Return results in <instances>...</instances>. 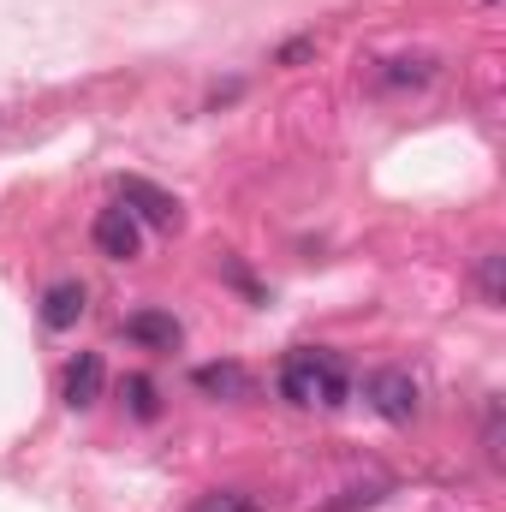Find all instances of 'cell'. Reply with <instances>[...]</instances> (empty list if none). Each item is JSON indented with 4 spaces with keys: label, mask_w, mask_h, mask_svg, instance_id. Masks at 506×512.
I'll list each match as a JSON object with an SVG mask.
<instances>
[{
    "label": "cell",
    "mask_w": 506,
    "mask_h": 512,
    "mask_svg": "<svg viewBox=\"0 0 506 512\" xmlns=\"http://www.w3.org/2000/svg\"><path fill=\"white\" fill-rule=\"evenodd\" d=\"M280 393L298 405V411H340L346 393H352V370L340 352L328 346H292L280 358Z\"/></svg>",
    "instance_id": "1"
},
{
    "label": "cell",
    "mask_w": 506,
    "mask_h": 512,
    "mask_svg": "<svg viewBox=\"0 0 506 512\" xmlns=\"http://www.w3.org/2000/svg\"><path fill=\"white\" fill-rule=\"evenodd\" d=\"M364 399L376 405V417H387V423H417V411H423V387L411 382L405 370H370L364 376Z\"/></svg>",
    "instance_id": "2"
},
{
    "label": "cell",
    "mask_w": 506,
    "mask_h": 512,
    "mask_svg": "<svg viewBox=\"0 0 506 512\" xmlns=\"http://www.w3.org/2000/svg\"><path fill=\"white\" fill-rule=\"evenodd\" d=\"M90 239H96V251L108 256V262H131V256L143 251V227H137V215H131L126 203L102 209L96 227H90Z\"/></svg>",
    "instance_id": "3"
},
{
    "label": "cell",
    "mask_w": 506,
    "mask_h": 512,
    "mask_svg": "<svg viewBox=\"0 0 506 512\" xmlns=\"http://www.w3.org/2000/svg\"><path fill=\"white\" fill-rule=\"evenodd\" d=\"M120 203H126L137 221H149V227H179V203L161 191V185H149V179H120Z\"/></svg>",
    "instance_id": "4"
},
{
    "label": "cell",
    "mask_w": 506,
    "mask_h": 512,
    "mask_svg": "<svg viewBox=\"0 0 506 512\" xmlns=\"http://www.w3.org/2000/svg\"><path fill=\"white\" fill-rule=\"evenodd\" d=\"M84 310H90L84 280H54V286L42 292V328H54V334L78 328V322H84Z\"/></svg>",
    "instance_id": "5"
},
{
    "label": "cell",
    "mask_w": 506,
    "mask_h": 512,
    "mask_svg": "<svg viewBox=\"0 0 506 512\" xmlns=\"http://www.w3.org/2000/svg\"><path fill=\"white\" fill-rule=\"evenodd\" d=\"M102 382H108L102 358H96V352H78V358L66 364V376H60V399H66L72 411H90V405L102 399Z\"/></svg>",
    "instance_id": "6"
},
{
    "label": "cell",
    "mask_w": 506,
    "mask_h": 512,
    "mask_svg": "<svg viewBox=\"0 0 506 512\" xmlns=\"http://www.w3.org/2000/svg\"><path fill=\"white\" fill-rule=\"evenodd\" d=\"M126 340L143 346V352H173L185 340V328H179L173 310H137V316H126Z\"/></svg>",
    "instance_id": "7"
},
{
    "label": "cell",
    "mask_w": 506,
    "mask_h": 512,
    "mask_svg": "<svg viewBox=\"0 0 506 512\" xmlns=\"http://www.w3.org/2000/svg\"><path fill=\"white\" fill-rule=\"evenodd\" d=\"M191 387L197 393H209V399H251V370L245 364H233V358H221V364H197L191 370Z\"/></svg>",
    "instance_id": "8"
},
{
    "label": "cell",
    "mask_w": 506,
    "mask_h": 512,
    "mask_svg": "<svg viewBox=\"0 0 506 512\" xmlns=\"http://www.w3.org/2000/svg\"><path fill=\"white\" fill-rule=\"evenodd\" d=\"M381 78V90H405V84H429L435 78V60L429 54H417V60H387L376 72Z\"/></svg>",
    "instance_id": "9"
},
{
    "label": "cell",
    "mask_w": 506,
    "mask_h": 512,
    "mask_svg": "<svg viewBox=\"0 0 506 512\" xmlns=\"http://www.w3.org/2000/svg\"><path fill=\"white\" fill-rule=\"evenodd\" d=\"M191 512H262V501L245 495V489H209V495L191 501Z\"/></svg>",
    "instance_id": "10"
},
{
    "label": "cell",
    "mask_w": 506,
    "mask_h": 512,
    "mask_svg": "<svg viewBox=\"0 0 506 512\" xmlns=\"http://www.w3.org/2000/svg\"><path fill=\"white\" fill-rule=\"evenodd\" d=\"M501 251H483V262H477V286H483V298L489 304H506V286H501Z\"/></svg>",
    "instance_id": "11"
},
{
    "label": "cell",
    "mask_w": 506,
    "mask_h": 512,
    "mask_svg": "<svg viewBox=\"0 0 506 512\" xmlns=\"http://www.w3.org/2000/svg\"><path fill=\"white\" fill-rule=\"evenodd\" d=\"M126 405H131V417H143V423H149V417L161 411V399H155V382H149V376H131V382H126Z\"/></svg>",
    "instance_id": "12"
},
{
    "label": "cell",
    "mask_w": 506,
    "mask_h": 512,
    "mask_svg": "<svg viewBox=\"0 0 506 512\" xmlns=\"http://www.w3.org/2000/svg\"><path fill=\"white\" fill-rule=\"evenodd\" d=\"M310 48H316V42H310V36H298V42H286V48H280V66H298V60H304V54H310Z\"/></svg>",
    "instance_id": "13"
},
{
    "label": "cell",
    "mask_w": 506,
    "mask_h": 512,
    "mask_svg": "<svg viewBox=\"0 0 506 512\" xmlns=\"http://www.w3.org/2000/svg\"><path fill=\"white\" fill-rule=\"evenodd\" d=\"M483 6H495V0H483Z\"/></svg>",
    "instance_id": "14"
}]
</instances>
